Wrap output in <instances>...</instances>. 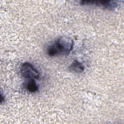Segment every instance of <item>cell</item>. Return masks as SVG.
Returning <instances> with one entry per match:
<instances>
[{"mask_svg":"<svg viewBox=\"0 0 124 124\" xmlns=\"http://www.w3.org/2000/svg\"><path fill=\"white\" fill-rule=\"evenodd\" d=\"M69 70L73 73H81L84 70L83 65L77 60H75L69 66Z\"/></svg>","mask_w":124,"mask_h":124,"instance_id":"4","label":"cell"},{"mask_svg":"<svg viewBox=\"0 0 124 124\" xmlns=\"http://www.w3.org/2000/svg\"><path fill=\"white\" fill-rule=\"evenodd\" d=\"M20 73L24 78L29 79H38L39 73L33 66L29 62H25L21 66Z\"/></svg>","mask_w":124,"mask_h":124,"instance_id":"2","label":"cell"},{"mask_svg":"<svg viewBox=\"0 0 124 124\" xmlns=\"http://www.w3.org/2000/svg\"><path fill=\"white\" fill-rule=\"evenodd\" d=\"M26 89L30 93H35L38 90V87L34 79H30L25 85Z\"/></svg>","mask_w":124,"mask_h":124,"instance_id":"5","label":"cell"},{"mask_svg":"<svg viewBox=\"0 0 124 124\" xmlns=\"http://www.w3.org/2000/svg\"><path fill=\"white\" fill-rule=\"evenodd\" d=\"M73 45L74 42L71 38L62 36L48 46L47 53L50 56L68 55L73 49Z\"/></svg>","mask_w":124,"mask_h":124,"instance_id":"1","label":"cell"},{"mask_svg":"<svg viewBox=\"0 0 124 124\" xmlns=\"http://www.w3.org/2000/svg\"><path fill=\"white\" fill-rule=\"evenodd\" d=\"M81 5H95L98 6L103 7L108 9H113L117 7L118 3L117 1H81Z\"/></svg>","mask_w":124,"mask_h":124,"instance_id":"3","label":"cell"}]
</instances>
